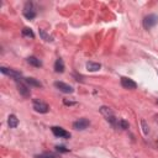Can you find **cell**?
<instances>
[{
	"instance_id": "9c48e42d",
	"label": "cell",
	"mask_w": 158,
	"mask_h": 158,
	"mask_svg": "<svg viewBox=\"0 0 158 158\" xmlns=\"http://www.w3.org/2000/svg\"><path fill=\"white\" fill-rule=\"evenodd\" d=\"M17 89H19V93H20L22 96H25V98L30 96V89H29L27 85L22 84V83H17Z\"/></svg>"
},
{
	"instance_id": "7402d4cb",
	"label": "cell",
	"mask_w": 158,
	"mask_h": 158,
	"mask_svg": "<svg viewBox=\"0 0 158 158\" xmlns=\"http://www.w3.org/2000/svg\"><path fill=\"white\" fill-rule=\"evenodd\" d=\"M63 104L67 105V106H73V105H75L77 103H75V101H71V100H68V99H64V100H63Z\"/></svg>"
},
{
	"instance_id": "8fae6325",
	"label": "cell",
	"mask_w": 158,
	"mask_h": 158,
	"mask_svg": "<svg viewBox=\"0 0 158 158\" xmlns=\"http://www.w3.org/2000/svg\"><path fill=\"white\" fill-rule=\"evenodd\" d=\"M101 68V64L100 63H95V62H88L87 63V69L89 72H96Z\"/></svg>"
},
{
	"instance_id": "d6986e66",
	"label": "cell",
	"mask_w": 158,
	"mask_h": 158,
	"mask_svg": "<svg viewBox=\"0 0 158 158\" xmlns=\"http://www.w3.org/2000/svg\"><path fill=\"white\" fill-rule=\"evenodd\" d=\"M141 126H142V131L144 135H148L150 132V127L147 125V122H146V120H141Z\"/></svg>"
},
{
	"instance_id": "30bf717a",
	"label": "cell",
	"mask_w": 158,
	"mask_h": 158,
	"mask_svg": "<svg viewBox=\"0 0 158 158\" xmlns=\"http://www.w3.org/2000/svg\"><path fill=\"white\" fill-rule=\"evenodd\" d=\"M25 83L27 85H30V87H36V88H41L42 87L41 82H38L37 79H35V78H25Z\"/></svg>"
},
{
	"instance_id": "2e32d148",
	"label": "cell",
	"mask_w": 158,
	"mask_h": 158,
	"mask_svg": "<svg viewBox=\"0 0 158 158\" xmlns=\"http://www.w3.org/2000/svg\"><path fill=\"white\" fill-rule=\"evenodd\" d=\"M22 35H24L25 37H31V38L35 37V33H33L32 30L29 29V27H25L24 30H22Z\"/></svg>"
},
{
	"instance_id": "277c9868",
	"label": "cell",
	"mask_w": 158,
	"mask_h": 158,
	"mask_svg": "<svg viewBox=\"0 0 158 158\" xmlns=\"http://www.w3.org/2000/svg\"><path fill=\"white\" fill-rule=\"evenodd\" d=\"M52 132L56 137H59V138H69L71 137V133L67 132L62 127H57V126H53L52 127Z\"/></svg>"
},
{
	"instance_id": "ac0fdd59",
	"label": "cell",
	"mask_w": 158,
	"mask_h": 158,
	"mask_svg": "<svg viewBox=\"0 0 158 158\" xmlns=\"http://www.w3.org/2000/svg\"><path fill=\"white\" fill-rule=\"evenodd\" d=\"M24 15H25V17L29 19V20H32V19L36 17V13H35L33 10H31V11H24Z\"/></svg>"
},
{
	"instance_id": "4fadbf2b",
	"label": "cell",
	"mask_w": 158,
	"mask_h": 158,
	"mask_svg": "<svg viewBox=\"0 0 158 158\" xmlns=\"http://www.w3.org/2000/svg\"><path fill=\"white\" fill-rule=\"evenodd\" d=\"M8 123L11 129H15L17 125H19V119L15 116V115H10L9 119H8Z\"/></svg>"
},
{
	"instance_id": "9a60e30c",
	"label": "cell",
	"mask_w": 158,
	"mask_h": 158,
	"mask_svg": "<svg viewBox=\"0 0 158 158\" xmlns=\"http://www.w3.org/2000/svg\"><path fill=\"white\" fill-rule=\"evenodd\" d=\"M36 158H61V156H58L57 153H52V152H46L41 156H37Z\"/></svg>"
},
{
	"instance_id": "6da1fadb",
	"label": "cell",
	"mask_w": 158,
	"mask_h": 158,
	"mask_svg": "<svg viewBox=\"0 0 158 158\" xmlns=\"http://www.w3.org/2000/svg\"><path fill=\"white\" fill-rule=\"evenodd\" d=\"M100 112L105 116L106 121L110 122L112 126H117V120H116V117H115V115H114V112H112L109 108H106V106H101V108H100Z\"/></svg>"
},
{
	"instance_id": "5b68a950",
	"label": "cell",
	"mask_w": 158,
	"mask_h": 158,
	"mask_svg": "<svg viewBox=\"0 0 158 158\" xmlns=\"http://www.w3.org/2000/svg\"><path fill=\"white\" fill-rule=\"evenodd\" d=\"M54 87L57 88V89H59L61 92L65 93V94H72V93L74 92V89H73L69 84H65V83H63V82H56V83H54Z\"/></svg>"
},
{
	"instance_id": "ffe728a7",
	"label": "cell",
	"mask_w": 158,
	"mask_h": 158,
	"mask_svg": "<svg viewBox=\"0 0 158 158\" xmlns=\"http://www.w3.org/2000/svg\"><path fill=\"white\" fill-rule=\"evenodd\" d=\"M40 36H41V37H42V38H43L44 41H47V42H50V41H52V37H51V36H48V35H47V33H46V32H44L43 30H41V29H40Z\"/></svg>"
},
{
	"instance_id": "7a4b0ae2",
	"label": "cell",
	"mask_w": 158,
	"mask_h": 158,
	"mask_svg": "<svg viewBox=\"0 0 158 158\" xmlns=\"http://www.w3.org/2000/svg\"><path fill=\"white\" fill-rule=\"evenodd\" d=\"M157 24H158V16L154 15V14H151V15L146 16L143 19V27L146 30H150V29L154 27Z\"/></svg>"
},
{
	"instance_id": "52a82bcc",
	"label": "cell",
	"mask_w": 158,
	"mask_h": 158,
	"mask_svg": "<svg viewBox=\"0 0 158 158\" xmlns=\"http://www.w3.org/2000/svg\"><path fill=\"white\" fill-rule=\"evenodd\" d=\"M121 85L125 88V89H131V90H133V89L137 88V84L135 83L132 79L126 78V77H122V78H121Z\"/></svg>"
},
{
	"instance_id": "8992f818",
	"label": "cell",
	"mask_w": 158,
	"mask_h": 158,
	"mask_svg": "<svg viewBox=\"0 0 158 158\" xmlns=\"http://www.w3.org/2000/svg\"><path fill=\"white\" fill-rule=\"evenodd\" d=\"M89 125H90L89 120H87V119H79V120H77V121L73 123V129L79 130V131H83V130H85Z\"/></svg>"
},
{
	"instance_id": "3957f363",
	"label": "cell",
	"mask_w": 158,
	"mask_h": 158,
	"mask_svg": "<svg viewBox=\"0 0 158 158\" xmlns=\"http://www.w3.org/2000/svg\"><path fill=\"white\" fill-rule=\"evenodd\" d=\"M33 109H35V111L40 112V114H46L50 110V106L46 103L36 99V100H33Z\"/></svg>"
},
{
	"instance_id": "e0dca14e",
	"label": "cell",
	"mask_w": 158,
	"mask_h": 158,
	"mask_svg": "<svg viewBox=\"0 0 158 158\" xmlns=\"http://www.w3.org/2000/svg\"><path fill=\"white\" fill-rule=\"evenodd\" d=\"M117 126L120 127V129H122V130H126V129H129V122L126 121V120H119L117 121Z\"/></svg>"
},
{
	"instance_id": "5bb4252c",
	"label": "cell",
	"mask_w": 158,
	"mask_h": 158,
	"mask_svg": "<svg viewBox=\"0 0 158 158\" xmlns=\"http://www.w3.org/2000/svg\"><path fill=\"white\" fill-rule=\"evenodd\" d=\"M27 62H29L31 65H33V67H37V68L42 65V62H41L37 57H33V56H31V57L27 58Z\"/></svg>"
},
{
	"instance_id": "ba28073f",
	"label": "cell",
	"mask_w": 158,
	"mask_h": 158,
	"mask_svg": "<svg viewBox=\"0 0 158 158\" xmlns=\"http://www.w3.org/2000/svg\"><path fill=\"white\" fill-rule=\"evenodd\" d=\"M0 71H2V73H3V74H5V75H10V77L15 78V79L21 78V73H20V72H17V71L9 69V68H5V67H2V68H0Z\"/></svg>"
},
{
	"instance_id": "7c38bea8",
	"label": "cell",
	"mask_w": 158,
	"mask_h": 158,
	"mask_svg": "<svg viewBox=\"0 0 158 158\" xmlns=\"http://www.w3.org/2000/svg\"><path fill=\"white\" fill-rule=\"evenodd\" d=\"M54 71L57 73H63L64 72V63L61 58H58L54 63Z\"/></svg>"
},
{
	"instance_id": "44dd1931",
	"label": "cell",
	"mask_w": 158,
	"mask_h": 158,
	"mask_svg": "<svg viewBox=\"0 0 158 158\" xmlns=\"http://www.w3.org/2000/svg\"><path fill=\"white\" fill-rule=\"evenodd\" d=\"M56 150H57L58 152H62V153L69 152V150H68V148H65V147H63V146H56Z\"/></svg>"
}]
</instances>
